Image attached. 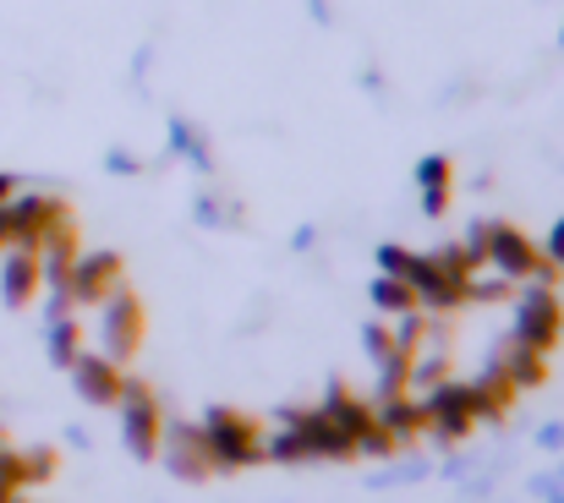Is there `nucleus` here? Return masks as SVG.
Listing matches in <instances>:
<instances>
[{"instance_id": "1", "label": "nucleus", "mask_w": 564, "mask_h": 503, "mask_svg": "<svg viewBox=\"0 0 564 503\" xmlns=\"http://www.w3.org/2000/svg\"><path fill=\"white\" fill-rule=\"evenodd\" d=\"M477 247H482V258L505 274V280H543V285H554L560 280V269L543 258V247L521 230V225H510V219H494V225H482L477 236H471Z\"/></svg>"}, {"instance_id": "2", "label": "nucleus", "mask_w": 564, "mask_h": 503, "mask_svg": "<svg viewBox=\"0 0 564 503\" xmlns=\"http://www.w3.org/2000/svg\"><path fill=\"white\" fill-rule=\"evenodd\" d=\"M203 444H208V460L214 471H247V466H263V427L236 411V405H214L203 416Z\"/></svg>"}, {"instance_id": "3", "label": "nucleus", "mask_w": 564, "mask_h": 503, "mask_svg": "<svg viewBox=\"0 0 564 503\" xmlns=\"http://www.w3.org/2000/svg\"><path fill=\"white\" fill-rule=\"evenodd\" d=\"M143 335H149V313H143V296L138 291H116V296H105L99 302V345H105V356L110 361H132L138 350H143Z\"/></svg>"}, {"instance_id": "4", "label": "nucleus", "mask_w": 564, "mask_h": 503, "mask_svg": "<svg viewBox=\"0 0 564 503\" xmlns=\"http://www.w3.org/2000/svg\"><path fill=\"white\" fill-rule=\"evenodd\" d=\"M121 438L138 460H160V444H165V411H160V394L143 383V378H127V394H121Z\"/></svg>"}, {"instance_id": "5", "label": "nucleus", "mask_w": 564, "mask_h": 503, "mask_svg": "<svg viewBox=\"0 0 564 503\" xmlns=\"http://www.w3.org/2000/svg\"><path fill=\"white\" fill-rule=\"evenodd\" d=\"M560 339H564L560 291H554V285H543V280H532V291H527V296H521V307H516V345L554 356V345H560Z\"/></svg>"}, {"instance_id": "6", "label": "nucleus", "mask_w": 564, "mask_h": 503, "mask_svg": "<svg viewBox=\"0 0 564 503\" xmlns=\"http://www.w3.org/2000/svg\"><path fill=\"white\" fill-rule=\"evenodd\" d=\"M422 405H427V433H438L444 444L471 438V427L482 422V416H477V400H471V383H455V378L433 383Z\"/></svg>"}, {"instance_id": "7", "label": "nucleus", "mask_w": 564, "mask_h": 503, "mask_svg": "<svg viewBox=\"0 0 564 503\" xmlns=\"http://www.w3.org/2000/svg\"><path fill=\"white\" fill-rule=\"evenodd\" d=\"M285 427H296L307 460H357V444L324 416V405H296V411H280Z\"/></svg>"}, {"instance_id": "8", "label": "nucleus", "mask_w": 564, "mask_h": 503, "mask_svg": "<svg viewBox=\"0 0 564 503\" xmlns=\"http://www.w3.org/2000/svg\"><path fill=\"white\" fill-rule=\"evenodd\" d=\"M66 372H72V383H77V394H83L88 405L116 411V405H121V394H127V367H121V361H110L105 350H83Z\"/></svg>"}, {"instance_id": "9", "label": "nucleus", "mask_w": 564, "mask_h": 503, "mask_svg": "<svg viewBox=\"0 0 564 503\" xmlns=\"http://www.w3.org/2000/svg\"><path fill=\"white\" fill-rule=\"evenodd\" d=\"M6 219H11V241L17 247H39L61 219H72V208L50 192H28V197H11L6 203Z\"/></svg>"}, {"instance_id": "10", "label": "nucleus", "mask_w": 564, "mask_h": 503, "mask_svg": "<svg viewBox=\"0 0 564 503\" xmlns=\"http://www.w3.org/2000/svg\"><path fill=\"white\" fill-rule=\"evenodd\" d=\"M127 285V263L121 252H83L72 269V307H99L105 296H116Z\"/></svg>"}, {"instance_id": "11", "label": "nucleus", "mask_w": 564, "mask_h": 503, "mask_svg": "<svg viewBox=\"0 0 564 503\" xmlns=\"http://www.w3.org/2000/svg\"><path fill=\"white\" fill-rule=\"evenodd\" d=\"M39 291H44L39 247H11V252L0 258V302H6L11 313H22V307L39 302Z\"/></svg>"}, {"instance_id": "12", "label": "nucleus", "mask_w": 564, "mask_h": 503, "mask_svg": "<svg viewBox=\"0 0 564 503\" xmlns=\"http://www.w3.org/2000/svg\"><path fill=\"white\" fill-rule=\"evenodd\" d=\"M160 460L182 477V482H208L214 477V460H208V444H203V427H165V444H160Z\"/></svg>"}, {"instance_id": "13", "label": "nucleus", "mask_w": 564, "mask_h": 503, "mask_svg": "<svg viewBox=\"0 0 564 503\" xmlns=\"http://www.w3.org/2000/svg\"><path fill=\"white\" fill-rule=\"evenodd\" d=\"M471 400H477V416L482 422H505L510 411H516V400H521V389H516V378L494 361L477 383H471Z\"/></svg>"}, {"instance_id": "14", "label": "nucleus", "mask_w": 564, "mask_h": 503, "mask_svg": "<svg viewBox=\"0 0 564 503\" xmlns=\"http://www.w3.org/2000/svg\"><path fill=\"white\" fill-rule=\"evenodd\" d=\"M416 186H422V208H427L433 219H444L449 203H455V160L427 154V160L416 165Z\"/></svg>"}, {"instance_id": "15", "label": "nucleus", "mask_w": 564, "mask_h": 503, "mask_svg": "<svg viewBox=\"0 0 564 503\" xmlns=\"http://www.w3.org/2000/svg\"><path fill=\"white\" fill-rule=\"evenodd\" d=\"M378 422H383L400 444H411V438L427 433V405H422L416 394H394V400H378Z\"/></svg>"}, {"instance_id": "16", "label": "nucleus", "mask_w": 564, "mask_h": 503, "mask_svg": "<svg viewBox=\"0 0 564 503\" xmlns=\"http://www.w3.org/2000/svg\"><path fill=\"white\" fill-rule=\"evenodd\" d=\"M494 361L516 378V389H538V383H549V356H543V350H527V345H516V339H510Z\"/></svg>"}, {"instance_id": "17", "label": "nucleus", "mask_w": 564, "mask_h": 503, "mask_svg": "<svg viewBox=\"0 0 564 503\" xmlns=\"http://www.w3.org/2000/svg\"><path fill=\"white\" fill-rule=\"evenodd\" d=\"M373 307H378V313H394V318H405V313H422L416 291H411L405 280H394V274H378V280H373Z\"/></svg>"}, {"instance_id": "18", "label": "nucleus", "mask_w": 564, "mask_h": 503, "mask_svg": "<svg viewBox=\"0 0 564 503\" xmlns=\"http://www.w3.org/2000/svg\"><path fill=\"white\" fill-rule=\"evenodd\" d=\"M88 345H83V324L66 313V318H50V361L55 367H72L77 356H83Z\"/></svg>"}, {"instance_id": "19", "label": "nucleus", "mask_w": 564, "mask_h": 503, "mask_svg": "<svg viewBox=\"0 0 564 503\" xmlns=\"http://www.w3.org/2000/svg\"><path fill=\"white\" fill-rule=\"evenodd\" d=\"M263 460H280V466H307V449H302L296 427H280L274 438H263Z\"/></svg>"}, {"instance_id": "20", "label": "nucleus", "mask_w": 564, "mask_h": 503, "mask_svg": "<svg viewBox=\"0 0 564 503\" xmlns=\"http://www.w3.org/2000/svg\"><path fill=\"white\" fill-rule=\"evenodd\" d=\"M22 466H28V488H44V482L61 471L55 449H28V455H22Z\"/></svg>"}, {"instance_id": "21", "label": "nucleus", "mask_w": 564, "mask_h": 503, "mask_svg": "<svg viewBox=\"0 0 564 503\" xmlns=\"http://www.w3.org/2000/svg\"><path fill=\"white\" fill-rule=\"evenodd\" d=\"M368 350H373V361H383L389 350H394V329H383V324H368Z\"/></svg>"}, {"instance_id": "22", "label": "nucleus", "mask_w": 564, "mask_h": 503, "mask_svg": "<svg viewBox=\"0 0 564 503\" xmlns=\"http://www.w3.org/2000/svg\"><path fill=\"white\" fill-rule=\"evenodd\" d=\"M543 258L554 263V269H564V219L554 225V236H549V247H543Z\"/></svg>"}, {"instance_id": "23", "label": "nucleus", "mask_w": 564, "mask_h": 503, "mask_svg": "<svg viewBox=\"0 0 564 503\" xmlns=\"http://www.w3.org/2000/svg\"><path fill=\"white\" fill-rule=\"evenodd\" d=\"M11 247H17V241H11V219H6V208H0V258H6Z\"/></svg>"}, {"instance_id": "24", "label": "nucleus", "mask_w": 564, "mask_h": 503, "mask_svg": "<svg viewBox=\"0 0 564 503\" xmlns=\"http://www.w3.org/2000/svg\"><path fill=\"white\" fill-rule=\"evenodd\" d=\"M11 197H17V175H6V170H0V208H6Z\"/></svg>"}]
</instances>
